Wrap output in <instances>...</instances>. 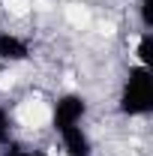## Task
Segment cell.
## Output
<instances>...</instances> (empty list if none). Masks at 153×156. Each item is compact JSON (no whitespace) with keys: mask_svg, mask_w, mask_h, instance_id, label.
Returning <instances> with one entry per match:
<instances>
[{"mask_svg":"<svg viewBox=\"0 0 153 156\" xmlns=\"http://www.w3.org/2000/svg\"><path fill=\"white\" fill-rule=\"evenodd\" d=\"M9 150H12V147H9ZM9 156H45V153H27V150H12Z\"/></svg>","mask_w":153,"mask_h":156,"instance_id":"cell-8","label":"cell"},{"mask_svg":"<svg viewBox=\"0 0 153 156\" xmlns=\"http://www.w3.org/2000/svg\"><path fill=\"white\" fill-rule=\"evenodd\" d=\"M12 141V120H9V114L0 108V147H6Z\"/></svg>","mask_w":153,"mask_h":156,"instance_id":"cell-6","label":"cell"},{"mask_svg":"<svg viewBox=\"0 0 153 156\" xmlns=\"http://www.w3.org/2000/svg\"><path fill=\"white\" fill-rule=\"evenodd\" d=\"M84 117H87V99L81 93H63L51 105V126H54V132L78 126Z\"/></svg>","mask_w":153,"mask_h":156,"instance_id":"cell-2","label":"cell"},{"mask_svg":"<svg viewBox=\"0 0 153 156\" xmlns=\"http://www.w3.org/2000/svg\"><path fill=\"white\" fill-rule=\"evenodd\" d=\"M57 135H60V144H63V153H66V156H90V150H93L90 135L84 132L81 123L63 129V132H57Z\"/></svg>","mask_w":153,"mask_h":156,"instance_id":"cell-4","label":"cell"},{"mask_svg":"<svg viewBox=\"0 0 153 156\" xmlns=\"http://www.w3.org/2000/svg\"><path fill=\"white\" fill-rule=\"evenodd\" d=\"M135 63L153 69V30H141V36L135 42Z\"/></svg>","mask_w":153,"mask_h":156,"instance_id":"cell-5","label":"cell"},{"mask_svg":"<svg viewBox=\"0 0 153 156\" xmlns=\"http://www.w3.org/2000/svg\"><path fill=\"white\" fill-rule=\"evenodd\" d=\"M117 108L123 117H147L153 111V69L132 63L123 78Z\"/></svg>","mask_w":153,"mask_h":156,"instance_id":"cell-1","label":"cell"},{"mask_svg":"<svg viewBox=\"0 0 153 156\" xmlns=\"http://www.w3.org/2000/svg\"><path fill=\"white\" fill-rule=\"evenodd\" d=\"M30 60V45L9 30H0V63H24Z\"/></svg>","mask_w":153,"mask_h":156,"instance_id":"cell-3","label":"cell"},{"mask_svg":"<svg viewBox=\"0 0 153 156\" xmlns=\"http://www.w3.org/2000/svg\"><path fill=\"white\" fill-rule=\"evenodd\" d=\"M138 9H141V24L144 30L153 27V0H138Z\"/></svg>","mask_w":153,"mask_h":156,"instance_id":"cell-7","label":"cell"}]
</instances>
